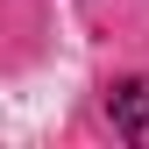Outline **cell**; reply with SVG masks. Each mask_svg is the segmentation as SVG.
<instances>
[{
  "instance_id": "1",
  "label": "cell",
  "mask_w": 149,
  "mask_h": 149,
  "mask_svg": "<svg viewBox=\"0 0 149 149\" xmlns=\"http://www.w3.org/2000/svg\"><path fill=\"white\" fill-rule=\"evenodd\" d=\"M107 107H114V128H121V135L135 142V149H149V78L114 85V100H107Z\"/></svg>"
}]
</instances>
